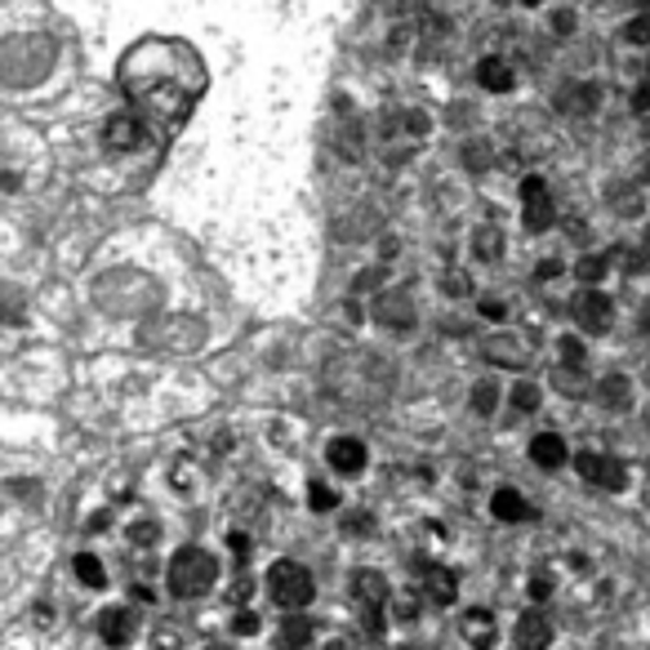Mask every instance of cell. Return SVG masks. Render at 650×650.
<instances>
[{"instance_id":"cell-39","label":"cell","mask_w":650,"mask_h":650,"mask_svg":"<svg viewBox=\"0 0 650 650\" xmlns=\"http://www.w3.org/2000/svg\"><path fill=\"white\" fill-rule=\"evenodd\" d=\"M557 272H562V263H557V259H549L544 268H539V277H557Z\"/></svg>"},{"instance_id":"cell-30","label":"cell","mask_w":650,"mask_h":650,"mask_svg":"<svg viewBox=\"0 0 650 650\" xmlns=\"http://www.w3.org/2000/svg\"><path fill=\"white\" fill-rule=\"evenodd\" d=\"M232 628H237L241 637H254V632H259V615H254V610H241V615L232 619Z\"/></svg>"},{"instance_id":"cell-40","label":"cell","mask_w":650,"mask_h":650,"mask_svg":"<svg viewBox=\"0 0 650 650\" xmlns=\"http://www.w3.org/2000/svg\"><path fill=\"white\" fill-rule=\"evenodd\" d=\"M325 650H348V646H344V641H331V646H325Z\"/></svg>"},{"instance_id":"cell-17","label":"cell","mask_w":650,"mask_h":650,"mask_svg":"<svg viewBox=\"0 0 650 650\" xmlns=\"http://www.w3.org/2000/svg\"><path fill=\"white\" fill-rule=\"evenodd\" d=\"M490 512L499 517V521H526L530 517V508H526V499L512 490V486H503V490H495V499H490Z\"/></svg>"},{"instance_id":"cell-3","label":"cell","mask_w":650,"mask_h":650,"mask_svg":"<svg viewBox=\"0 0 650 650\" xmlns=\"http://www.w3.org/2000/svg\"><path fill=\"white\" fill-rule=\"evenodd\" d=\"M268 593H272L277 606L303 610V606L316 597V579H312L307 566H299V562H277V566L268 571Z\"/></svg>"},{"instance_id":"cell-1","label":"cell","mask_w":650,"mask_h":650,"mask_svg":"<svg viewBox=\"0 0 650 650\" xmlns=\"http://www.w3.org/2000/svg\"><path fill=\"white\" fill-rule=\"evenodd\" d=\"M121 89L139 112H148L165 126H178V121H187V112L205 94V63L192 45L152 36V41H139L134 50H126Z\"/></svg>"},{"instance_id":"cell-11","label":"cell","mask_w":650,"mask_h":650,"mask_svg":"<svg viewBox=\"0 0 650 650\" xmlns=\"http://www.w3.org/2000/svg\"><path fill=\"white\" fill-rule=\"evenodd\" d=\"M423 593H427V602L451 606V602L459 597V579H455V571H446V566H427V571H423Z\"/></svg>"},{"instance_id":"cell-33","label":"cell","mask_w":650,"mask_h":650,"mask_svg":"<svg viewBox=\"0 0 650 650\" xmlns=\"http://www.w3.org/2000/svg\"><path fill=\"white\" fill-rule=\"evenodd\" d=\"M228 539H232V553H237V562H246V557H250V534H241V530H232Z\"/></svg>"},{"instance_id":"cell-36","label":"cell","mask_w":650,"mask_h":650,"mask_svg":"<svg viewBox=\"0 0 650 650\" xmlns=\"http://www.w3.org/2000/svg\"><path fill=\"white\" fill-rule=\"evenodd\" d=\"M250 588H254V584H250V575H241V579L232 584V602H246V597H250Z\"/></svg>"},{"instance_id":"cell-9","label":"cell","mask_w":650,"mask_h":650,"mask_svg":"<svg viewBox=\"0 0 650 650\" xmlns=\"http://www.w3.org/2000/svg\"><path fill=\"white\" fill-rule=\"evenodd\" d=\"M464 637H468V646H473V650H490V646H495V637H499L495 615H490L486 606H468V610H464Z\"/></svg>"},{"instance_id":"cell-10","label":"cell","mask_w":650,"mask_h":650,"mask_svg":"<svg viewBox=\"0 0 650 650\" xmlns=\"http://www.w3.org/2000/svg\"><path fill=\"white\" fill-rule=\"evenodd\" d=\"M530 459L539 464V468H562L566 459H571V451H566V442L557 437V432H539V437L530 442Z\"/></svg>"},{"instance_id":"cell-22","label":"cell","mask_w":650,"mask_h":650,"mask_svg":"<svg viewBox=\"0 0 650 650\" xmlns=\"http://www.w3.org/2000/svg\"><path fill=\"white\" fill-rule=\"evenodd\" d=\"M606 268H610V254H593V259H579V263H575V277L593 285V281L606 277Z\"/></svg>"},{"instance_id":"cell-32","label":"cell","mask_w":650,"mask_h":650,"mask_svg":"<svg viewBox=\"0 0 650 650\" xmlns=\"http://www.w3.org/2000/svg\"><path fill=\"white\" fill-rule=\"evenodd\" d=\"M344 530H353V534H357V530H361V534H370V530H375V517H370V512H357V517H348V521H344Z\"/></svg>"},{"instance_id":"cell-38","label":"cell","mask_w":650,"mask_h":650,"mask_svg":"<svg viewBox=\"0 0 650 650\" xmlns=\"http://www.w3.org/2000/svg\"><path fill=\"white\" fill-rule=\"evenodd\" d=\"M481 312H486L490 321H503V303H495V299H490V303H481Z\"/></svg>"},{"instance_id":"cell-28","label":"cell","mask_w":650,"mask_h":650,"mask_svg":"<svg viewBox=\"0 0 650 650\" xmlns=\"http://www.w3.org/2000/svg\"><path fill=\"white\" fill-rule=\"evenodd\" d=\"M562 361H566V366H584V344L566 335V339H562Z\"/></svg>"},{"instance_id":"cell-25","label":"cell","mask_w":650,"mask_h":650,"mask_svg":"<svg viewBox=\"0 0 650 650\" xmlns=\"http://www.w3.org/2000/svg\"><path fill=\"white\" fill-rule=\"evenodd\" d=\"M156 534H161V526H156V521H134V526H130V544L152 549V544H156Z\"/></svg>"},{"instance_id":"cell-29","label":"cell","mask_w":650,"mask_h":650,"mask_svg":"<svg viewBox=\"0 0 650 650\" xmlns=\"http://www.w3.org/2000/svg\"><path fill=\"white\" fill-rule=\"evenodd\" d=\"M495 401H499V392H495V383H481V388H477V401H473V405H477L481 414H490V410H495Z\"/></svg>"},{"instance_id":"cell-24","label":"cell","mask_w":650,"mask_h":650,"mask_svg":"<svg viewBox=\"0 0 650 650\" xmlns=\"http://www.w3.org/2000/svg\"><path fill=\"white\" fill-rule=\"evenodd\" d=\"M307 499H312V508H316V512H331V508L339 503V495H335L331 486H321V481H312V486H307Z\"/></svg>"},{"instance_id":"cell-7","label":"cell","mask_w":650,"mask_h":650,"mask_svg":"<svg viewBox=\"0 0 650 650\" xmlns=\"http://www.w3.org/2000/svg\"><path fill=\"white\" fill-rule=\"evenodd\" d=\"M325 459H331V468L335 473H344V477H357L361 468H366V442H357V437H335L331 442V451H325Z\"/></svg>"},{"instance_id":"cell-21","label":"cell","mask_w":650,"mask_h":650,"mask_svg":"<svg viewBox=\"0 0 650 650\" xmlns=\"http://www.w3.org/2000/svg\"><path fill=\"white\" fill-rule=\"evenodd\" d=\"M602 401H606L610 410H628V379H624V375H610V379L602 383Z\"/></svg>"},{"instance_id":"cell-41","label":"cell","mask_w":650,"mask_h":650,"mask_svg":"<svg viewBox=\"0 0 650 650\" xmlns=\"http://www.w3.org/2000/svg\"><path fill=\"white\" fill-rule=\"evenodd\" d=\"M526 6H539V0H526Z\"/></svg>"},{"instance_id":"cell-6","label":"cell","mask_w":650,"mask_h":650,"mask_svg":"<svg viewBox=\"0 0 650 650\" xmlns=\"http://www.w3.org/2000/svg\"><path fill=\"white\" fill-rule=\"evenodd\" d=\"M143 121L139 117H130V112H121V117H112L107 121V130H102V143L112 148V152H130V148H143Z\"/></svg>"},{"instance_id":"cell-37","label":"cell","mask_w":650,"mask_h":650,"mask_svg":"<svg viewBox=\"0 0 650 650\" xmlns=\"http://www.w3.org/2000/svg\"><path fill=\"white\" fill-rule=\"evenodd\" d=\"M414 615H419V610H414V597H401V602H397V619H405V624H410Z\"/></svg>"},{"instance_id":"cell-27","label":"cell","mask_w":650,"mask_h":650,"mask_svg":"<svg viewBox=\"0 0 650 650\" xmlns=\"http://www.w3.org/2000/svg\"><path fill=\"white\" fill-rule=\"evenodd\" d=\"M512 401H517V410H534L539 405V388L534 383H517L512 388Z\"/></svg>"},{"instance_id":"cell-19","label":"cell","mask_w":650,"mask_h":650,"mask_svg":"<svg viewBox=\"0 0 650 650\" xmlns=\"http://www.w3.org/2000/svg\"><path fill=\"white\" fill-rule=\"evenodd\" d=\"M312 641V619L307 615H290L281 624V650H303Z\"/></svg>"},{"instance_id":"cell-15","label":"cell","mask_w":650,"mask_h":650,"mask_svg":"<svg viewBox=\"0 0 650 650\" xmlns=\"http://www.w3.org/2000/svg\"><path fill=\"white\" fill-rule=\"evenodd\" d=\"M353 593H357V602H366V606H383V602H388V579H383L379 571H357Z\"/></svg>"},{"instance_id":"cell-26","label":"cell","mask_w":650,"mask_h":650,"mask_svg":"<svg viewBox=\"0 0 650 650\" xmlns=\"http://www.w3.org/2000/svg\"><path fill=\"white\" fill-rule=\"evenodd\" d=\"M624 41H632V45H650V14H646V19H632V23L624 28Z\"/></svg>"},{"instance_id":"cell-2","label":"cell","mask_w":650,"mask_h":650,"mask_svg":"<svg viewBox=\"0 0 650 650\" xmlns=\"http://www.w3.org/2000/svg\"><path fill=\"white\" fill-rule=\"evenodd\" d=\"M219 579V562H214L205 549H178L170 557V593L178 602H192V597H205Z\"/></svg>"},{"instance_id":"cell-14","label":"cell","mask_w":650,"mask_h":650,"mask_svg":"<svg viewBox=\"0 0 650 650\" xmlns=\"http://www.w3.org/2000/svg\"><path fill=\"white\" fill-rule=\"evenodd\" d=\"M486 353L495 357V366H526V361H530V348H526L521 339H512V335L490 339V344H486Z\"/></svg>"},{"instance_id":"cell-20","label":"cell","mask_w":650,"mask_h":650,"mask_svg":"<svg viewBox=\"0 0 650 650\" xmlns=\"http://www.w3.org/2000/svg\"><path fill=\"white\" fill-rule=\"evenodd\" d=\"M72 571L80 575L85 588H107V571H102V562H98L94 553H80V557L72 562Z\"/></svg>"},{"instance_id":"cell-4","label":"cell","mask_w":650,"mask_h":650,"mask_svg":"<svg viewBox=\"0 0 650 650\" xmlns=\"http://www.w3.org/2000/svg\"><path fill=\"white\" fill-rule=\"evenodd\" d=\"M575 468H579V477H584L588 486H606V490H624V486H628L624 464L610 459V455H593V451H584V455H575Z\"/></svg>"},{"instance_id":"cell-13","label":"cell","mask_w":650,"mask_h":650,"mask_svg":"<svg viewBox=\"0 0 650 650\" xmlns=\"http://www.w3.org/2000/svg\"><path fill=\"white\" fill-rule=\"evenodd\" d=\"M477 80H481V89H490V94H508L512 85H517V76H512V67L503 63V58H481L477 63Z\"/></svg>"},{"instance_id":"cell-23","label":"cell","mask_w":650,"mask_h":650,"mask_svg":"<svg viewBox=\"0 0 650 650\" xmlns=\"http://www.w3.org/2000/svg\"><path fill=\"white\" fill-rule=\"evenodd\" d=\"M477 254H481V259H499V254H503L499 228H481V232H477Z\"/></svg>"},{"instance_id":"cell-18","label":"cell","mask_w":650,"mask_h":650,"mask_svg":"<svg viewBox=\"0 0 650 650\" xmlns=\"http://www.w3.org/2000/svg\"><path fill=\"white\" fill-rule=\"evenodd\" d=\"M553 228V201L544 196H526V232H549Z\"/></svg>"},{"instance_id":"cell-16","label":"cell","mask_w":650,"mask_h":650,"mask_svg":"<svg viewBox=\"0 0 650 650\" xmlns=\"http://www.w3.org/2000/svg\"><path fill=\"white\" fill-rule=\"evenodd\" d=\"M379 321L397 325V331L414 325V307H410V299H405L401 290H397V294H383V299H379Z\"/></svg>"},{"instance_id":"cell-8","label":"cell","mask_w":650,"mask_h":650,"mask_svg":"<svg viewBox=\"0 0 650 650\" xmlns=\"http://www.w3.org/2000/svg\"><path fill=\"white\" fill-rule=\"evenodd\" d=\"M553 646V624L549 615H539V610H526L517 619V650H549Z\"/></svg>"},{"instance_id":"cell-35","label":"cell","mask_w":650,"mask_h":650,"mask_svg":"<svg viewBox=\"0 0 650 650\" xmlns=\"http://www.w3.org/2000/svg\"><path fill=\"white\" fill-rule=\"evenodd\" d=\"M549 187H544V178L539 174H530V178H521V196H544Z\"/></svg>"},{"instance_id":"cell-12","label":"cell","mask_w":650,"mask_h":650,"mask_svg":"<svg viewBox=\"0 0 650 650\" xmlns=\"http://www.w3.org/2000/svg\"><path fill=\"white\" fill-rule=\"evenodd\" d=\"M98 632H102V641H107V646H126V641H130V632H134L130 610H126V606H107V610H102V619H98Z\"/></svg>"},{"instance_id":"cell-34","label":"cell","mask_w":650,"mask_h":650,"mask_svg":"<svg viewBox=\"0 0 650 650\" xmlns=\"http://www.w3.org/2000/svg\"><path fill=\"white\" fill-rule=\"evenodd\" d=\"M632 112H637V117H650V85H641V89L632 94Z\"/></svg>"},{"instance_id":"cell-31","label":"cell","mask_w":650,"mask_h":650,"mask_svg":"<svg viewBox=\"0 0 650 650\" xmlns=\"http://www.w3.org/2000/svg\"><path fill=\"white\" fill-rule=\"evenodd\" d=\"M530 597H534V602H549V597H553V579H549V575L530 579Z\"/></svg>"},{"instance_id":"cell-5","label":"cell","mask_w":650,"mask_h":650,"mask_svg":"<svg viewBox=\"0 0 650 650\" xmlns=\"http://www.w3.org/2000/svg\"><path fill=\"white\" fill-rule=\"evenodd\" d=\"M575 316H579V325L588 335H606L610 331V299L602 290H584L575 299Z\"/></svg>"}]
</instances>
